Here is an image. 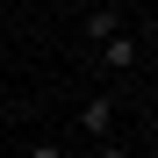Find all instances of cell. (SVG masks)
<instances>
[{
	"mask_svg": "<svg viewBox=\"0 0 158 158\" xmlns=\"http://www.w3.org/2000/svg\"><path fill=\"white\" fill-rule=\"evenodd\" d=\"M86 58H94L101 72H129V65H137V36H129V29H115V36H101Z\"/></svg>",
	"mask_w": 158,
	"mask_h": 158,
	"instance_id": "1",
	"label": "cell"
},
{
	"mask_svg": "<svg viewBox=\"0 0 158 158\" xmlns=\"http://www.w3.org/2000/svg\"><path fill=\"white\" fill-rule=\"evenodd\" d=\"M79 129L101 144V137H115V94H86L79 101Z\"/></svg>",
	"mask_w": 158,
	"mask_h": 158,
	"instance_id": "2",
	"label": "cell"
},
{
	"mask_svg": "<svg viewBox=\"0 0 158 158\" xmlns=\"http://www.w3.org/2000/svg\"><path fill=\"white\" fill-rule=\"evenodd\" d=\"M115 29H129V22H122V7H115V0H101V7H86V22H79V43H101V36H115Z\"/></svg>",
	"mask_w": 158,
	"mask_h": 158,
	"instance_id": "3",
	"label": "cell"
},
{
	"mask_svg": "<svg viewBox=\"0 0 158 158\" xmlns=\"http://www.w3.org/2000/svg\"><path fill=\"white\" fill-rule=\"evenodd\" d=\"M94 158H137V151H129L122 137H101V144H94Z\"/></svg>",
	"mask_w": 158,
	"mask_h": 158,
	"instance_id": "4",
	"label": "cell"
},
{
	"mask_svg": "<svg viewBox=\"0 0 158 158\" xmlns=\"http://www.w3.org/2000/svg\"><path fill=\"white\" fill-rule=\"evenodd\" d=\"M29 158H72V151H65V144H58V137H43V144H36V151H29Z\"/></svg>",
	"mask_w": 158,
	"mask_h": 158,
	"instance_id": "5",
	"label": "cell"
},
{
	"mask_svg": "<svg viewBox=\"0 0 158 158\" xmlns=\"http://www.w3.org/2000/svg\"><path fill=\"white\" fill-rule=\"evenodd\" d=\"M144 158H151V151H144Z\"/></svg>",
	"mask_w": 158,
	"mask_h": 158,
	"instance_id": "6",
	"label": "cell"
}]
</instances>
